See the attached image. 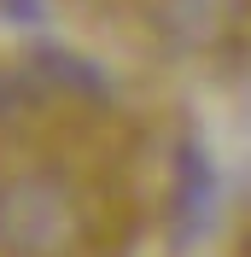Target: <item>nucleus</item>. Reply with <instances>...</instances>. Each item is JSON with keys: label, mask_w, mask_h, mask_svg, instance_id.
Returning a JSON list of instances; mask_svg holds the SVG:
<instances>
[{"label": "nucleus", "mask_w": 251, "mask_h": 257, "mask_svg": "<svg viewBox=\"0 0 251 257\" xmlns=\"http://www.w3.org/2000/svg\"><path fill=\"white\" fill-rule=\"evenodd\" d=\"M76 240V199L53 176H24L0 193V245L12 257H59Z\"/></svg>", "instance_id": "1"}, {"label": "nucleus", "mask_w": 251, "mask_h": 257, "mask_svg": "<svg viewBox=\"0 0 251 257\" xmlns=\"http://www.w3.org/2000/svg\"><path fill=\"white\" fill-rule=\"evenodd\" d=\"M158 18H164V30H170L175 41L204 47V41H216V35L234 24V0H164Z\"/></svg>", "instance_id": "2"}]
</instances>
